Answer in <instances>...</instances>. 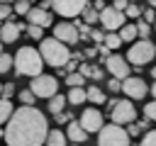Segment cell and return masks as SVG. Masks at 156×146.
Instances as JSON below:
<instances>
[{
    "mask_svg": "<svg viewBox=\"0 0 156 146\" xmlns=\"http://www.w3.org/2000/svg\"><path fill=\"white\" fill-rule=\"evenodd\" d=\"M119 90L127 95V100H144L146 92H149V85L139 75H127V78L119 80Z\"/></svg>",
    "mask_w": 156,
    "mask_h": 146,
    "instance_id": "cell-7",
    "label": "cell"
},
{
    "mask_svg": "<svg viewBox=\"0 0 156 146\" xmlns=\"http://www.w3.org/2000/svg\"><path fill=\"white\" fill-rule=\"evenodd\" d=\"M27 22H29V24H37V27H41V29H46V27L54 24V22H51V12H49V10H41V7H29Z\"/></svg>",
    "mask_w": 156,
    "mask_h": 146,
    "instance_id": "cell-15",
    "label": "cell"
},
{
    "mask_svg": "<svg viewBox=\"0 0 156 146\" xmlns=\"http://www.w3.org/2000/svg\"><path fill=\"white\" fill-rule=\"evenodd\" d=\"M139 146H156V131H146L141 136V144Z\"/></svg>",
    "mask_w": 156,
    "mask_h": 146,
    "instance_id": "cell-33",
    "label": "cell"
},
{
    "mask_svg": "<svg viewBox=\"0 0 156 146\" xmlns=\"http://www.w3.org/2000/svg\"><path fill=\"white\" fill-rule=\"evenodd\" d=\"M134 27H136V36H141V39H149V32H151V27H149L144 19H141V22L136 19V24H134Z\"/></svg>",
    "mask_w": 156,
    "mask_h": 146,
    "instance_id": "cell-27",
    "label": "cell"
},
{
    "mask_svg": "<svg viewBox=\"0 0 156 146\" xmlns=\"http://www.w3.org/2000/svg\"><path fill=\"white\" fill-rule=\"evenodd\" d=\"M90 36L95 39V44H102V39H105V32H100V29H93V32H90Z\"/></svg>",
    "mask_w": 156,
    "mask_h": 146,
    "instance_id": "cell-39",
    "label": "cell"
},
{
    "mask_svg": "<svg viewBox=\"0 0 156 146\" xmlns=\"http://www.w3.org/2000/svg\"><path fill=\"white\" fill-rule=\"evenodd\" d=\"M71 117H73V114H68V112H58V114H56V122H58V124H66V122H71Z\"/></svg>",
    "mask_w": 156,
    "mask_h": 146,
    "instance_id": "cell-40",
    "label": "cell"
},
{
    "mask_svg": "<svg viewBox=\"0 0 156 146\" xmlns=\"http://www.w3.org/2000/svg\"><path fill=\"white\" fill-rule=\"evenodd\" d=\"M98 22L102 24V29L105 32H117L124 22H127V17H124V12H119V10H115V7H102L100 12H98Z\"/></svg>",
    "mask_w": 156,
    "mask_h": 146,
    "instance_id": "cell-9",
    "label": "cell"
},
{
    "mask_svg": "<svg viewBox=\"0 0 156 146\" xmlns=\"http://www.w3.org/2000/svg\"><path fill=\"white\" fill-rule=\"evenodd\" d=\"M29 7H32V2H29V0H15V7H12V10H15L17 15H27V12H29Z\"/></svg>",
    "mask_w": 156,
    "mask_h": 146,
    "instance_id": "cell-28",
    "label": "cell"
},
{
    "mask_svg": "<svg viewBox=\"0 0 156 146\" xmlns=\"http://www.w3.org/2000/svg\"><path fill=\"white\" fill-rule=\"evenodd\" d=\"M0 139H2V129H0Z\"/></svg>",
    "mask_w": 156,
    "mask_h": 146,
    "instance_id": "cell-43",
    "label": "cell"
},
{
    "mask_svg": "<svg viewBox=\"0 0 156 146\" xmlns=\"http://www.w3.org/2000/svg\"><path fill=\"white\" fill-rule=\"evenodd\" d=\"M154 54H156V49H154L151 39H139V41H134V44L129 46V51H127L124 58H127V63L141 68V66H146V63L154 58Z\"/></svg>",
    "mask_w": 156,
    "mask_h": 146,
    "instance_id": "cell-4",
    "label": "cell"
},
{
    "mask_svg": "<svg viewBox=\"0 0 156 146\" xmlns=\"http://www.w3.org/2000/svg\"><path fill=\"white\" fill-rule=\"evenodd\" d=\"M110 119H112V124H119V127L134 122L136 119V109H134L132 100H115L112 107H110Z\"/></svg>",
    "mask_w": 156,
    "mask_h": 146,
    "instance_id": "cell-6",
    "label": "cell"
},
{
    "mask_svg": "<svg viewBox=\"0 0 156 146\" xmlns=\"http://www.w3.org/2000/svg\"><path fill=\"white\" fill-rule=\"evenodd\" d=\"M24 32V24H17L12 19H5V24L0 27V41L2 44H12L20 39V34Z\"/></svg>",
    "mask_w": 156,
    "mask_h": 146,
    "instance_id": "cell-14",
    "label": "cell"
},
{
    "mask_svg": "<svg viewBox=\"0 0 156 146\" xmlns=\"http://www.w3.org/2000/svg\"><path fill=\"white\" fill-rule=\"evenodd\" d=\"M105 66H107V73H110L112 78H117V80H122V78L129 75V63H127V58L119 56V54H107V56H105Z\"/></svg>",
    "mask_w": 156,
    "mask_h": 146,
    "instance_id": "cell-11",
    "label": "cell"
},
{
    "mask_svg": "<svg viewBox=\"0 0 156 146\" xmlns=\"http://www.w3.org/2000/svg\"><path fill=\"white\" fill-rule=\"evenodd\" d=\"M80 15H83V19H85V24H95V22H98V10H93L90 5H85Z\"/></svg>",
    "mask_w": 156,
    "mask_h": 146,
    "instance_id": "cell-25",
    "label": "cell"
},
{
    "mask_svg": "<svg viewBox=\"0 0 156 146\" xmlns=\"http://www.w3.org/2000/svg\"><path fill=\"white\" fill-rule=\"evenodd\" d=\"M39 56H41V61L44 63H49V66H54V68H61V66H66V61L71 58V51H68V46L66 44H61L58 39H41L39 41Z\"/></svg>",
    "mask_w": 156,
    "mask_h": 146,
    "instance_id": "cell-3",
    "label": "cell"
},
{
    "mask_svg": "<svg viewBox=\"0 0 156 146\" xmlns=\"http://www.w3.org/2000/svg\"><path fill=\"white\" fill-rule=\"evenodd\" d=\"M98 146H132L124 127L119 124H102L98 129Z\"/></svg>",
    "mask_w": 156,
    "mask_h": 146,
    "instance_id": "cell-5",
    "label": "cell"
},
{
    "mask_svg": "<svg viewBox=\"0 0 156 146\" xmlns=\"http://www.w3.org/2000/svg\"><path fill=\"white\" fill-rule=\"evenodd\" d=\"M66 144H68V139H66V134L61 129H49L41 146H66Z\"/></svg>",
    "mask_w": 156,
    "mask_h": 146,
    "instance_id": "cell-17",
    "label": "cell"
},
{
    "mask_svg": "<svg viewBox=\"0 0 156 146\" xmlns=\"http://www.w3.org/2000/svg\"><path fill=\"white\" fill-rule=\"evenodd\" d=\"M12 66H15L17 75H29V78H34V75L41 73L44 61H41V56H39V51H37L34 46H22V49L12 56Z\"/></svg>",
    "mask_w": 156,
    "mask_h": 146,
    "instance_id": "cell-2",
    "label": "cell"
},
{
    "mask_svg": "<svg viewBox=\"0 0 156 146\" xmlns=\"http://www.w3.org/2000/svg\"><path fill=\"white\" fill-rule=\"evenodd\" d=\"M88 134L90 131H98L102 124H105V117H102V112L98 109V107H88V109H83V114H80V122H78Z\"/></svg>",
    "mask_w": 156,
    "mask_h": 146,
    "instance_id": "cell-12",
    "label": "cell"
},
{
    "mask_svg": "<svg viewBox=\"0 0 156 146\" xmlns=\"http://www.w3.org/2000/svg\"><path fill=\"white\" fill-rule=\"evenodd\" d=\"M5 124L7 129L2 131V139L7 141V146H41L49 131L44 112H39L34 105H22L12 109Z\"/></svg>",
    "mask_w": 156,
    "mask_h": 146,
    "instance_id": "cell-1",
    "label": "cell"
},
{
    "mask_svg": "<svg viewBox=\"0 0 156 146\" xmlns=\"http://www.w3.org/2000/svg\"><path fill=\"white\" fill-rule=\"evenodd\" d=\"M117 36L122 39V44H124V41H134V39H136V27H134V24H127V22H124V24L119 27Z\"/></svg>",
    "mask_w": 156,
    "mask_h": 146,
    "instance_id": "cell-20",
    "label": "cell"
},
{
    "mask_svg": "<svg viewBox=\"0 0 156 146\" xmlns=\"http://www.w3.org/2000/svg\"><path fill=\"white\" fill-rule=\"evenodd\" d=\"M29 90H32L34 97H51V95H56V90H58V80H56L54 75H44V73H39V75L32 78Z\"/></svg>",
    "mask_w": 156,
    "mask_h": 146,
    "instance_id": "cell-8",
    "label": "cell"
},
{
    "mask_svg": "<svg viewBox=\"0 0 156 146\" xmlns=\"http://www.w3.org/2000/svg\"><path fill=\"white\" fill-rule=\"evenodd\" d=\"M85 100H90V102H95L98 107L107 100V95H105V90H100L98 85H90V88H85Z\"/></svg>",
    "mask_w": 156,
    "mask_h": 146,
    "instance_id": "cell-18",
    "label": "cell"
},
{
    "mask_svg": "<svg viewBox=\"0 0 156 146\" xmlns=\"http://www.w3.org/2000/svg\"><path fill=\"white\" fill-rule=\"evenodd\" d=\"M0 90H2V85H0Z\"/></svg>",
    "mask_w": 156,
    "mask_h": 146,
    "instance_id": "cell-45",
    "label": "cell"
},
{
    "mask_svg": "<svg viewBox=\"0 0 156 146\" xmlns=\"http://www.w3.org/2000/svg\"><path fill=\"white\" fill-rule=\"evenodd\" d=\"M66 139H71V141H76V144H83L85 139H88V131L78 124V122H68V127H66Z\"/></svg>",
    "mask_w": 156,
    "mask_h": 146,
    "instance_id": "cell-16",
    "label": "cell"
},
{
    "mask_svg": "<svg viewBox=\"0 0 156 146\" xmlns=\"http://www.w3.org/2000/svg\"><path fill=\"white\" fill-rule=\"evenodd\" d=\"M127 2H129V0H115V5H112V7H115V10H119V12H122V10H124V7H127Z\"/></svg>",
    "mask_w": 156,
    "mask_h": 146,
    "instance_id": "cell-41",
    "label": "cell"
},
{
    "mask_svg": "<svg viewBox=\"0 0 156 146\" xmlns=\"http://www.w3.org/2000/svg\"><path fill=\"white\" fill-rule=\"evenodd\" d=\"M141 19H144L146 24H151V22H154V7H149V10H141Z\"/></svg>",
    "mask_w": 156,
    "mask_h": 146,
    "instance_id": "cell-36",
    "label": "cell"
},
{
    "mask_svg": "<svg viewBox=\"0 0 156 146\" xmlns=\"http://www.w3.org/2000/svg\"><path fill=\"white\" fill-rule=\"evenodd\" d=\"M144 119H146V122H154V119H156V102H146V107H144Z\"/></svg>",
    "mask_w": 156,
    "mask_h": 146,
    "instance_id": "cell-31",
    "label": "cell"
},
{
    "mask_svg": "<svg viewBox=\"0 0 156 146\" xmlns=\"http://www.w3.org/2000/svg\"><path fill=\"white\" fill-rule=\"evenodd\" d=\"M54 39H58V41L66 44V46L78 44V29H76V24H71V22H58V24H54Z\"/></svg>",
    "mask_w": 156,
    "mask_h": 146,
    "instance_id": "cell-13",
    "label": "cell"
},
{
    "mask_svg": "<svg viewBox=\"0 0 156 146\" xmlns=\"http://www.w3.org/2000/svg\"><path fill=\"white\" fill-rule=\"evenodd\" d=\"M12 17V7L7 2H0V19H10Z\"/></svg>",
    "mask_w": 156,
    "mask_h": 146,
    "instance_id": "cell-35",
    "label": "cell"
},
{
    "mask_svg": "<svg viewBox=\"0 0 156 146\" xmlns=\"http://www.w3.org/2000/svg\"><path fill=\"white\" fill-rule=\"evenodd\" d=\"M0 2H10V0H0Z\"/></svg>",
    "mask_w": 156,
    "mask_h": 146,
    "instance_id": "cell-44",
    "label": "cell"
},
{
    "mask_svg": "<svg viewBox=\"0 0 156 146\" xmlns=\"http://www.w3.org/2000/svg\"><path fill=\"white\" fill-rule=\"evenodd\" d=\"M10 68H12V56L2 51V54H0V73H7Z\"/></svg>",
    "mask_w": 156,
    "mask_h": 146,
    "instance_id": "cell-29",
    "label": "cell"
},
{
    "mask_svg": "<svg viewBox=\"0 0 156 146\" xmlns=\"http://www.w3.org/2000/svg\"><path fill=\"white\" fill-rule=\"evenodd\" d=\"M0 95H2V100H10V97L15 95V83H7V85H2Z\"/></svg>",
    "mask_w": 156,
    "mask_h": 146,
    "instance_id": "cell-34",
    "label": "cell"
},
{
    "mask_svg": "<svg viewBox=\"0 0 156 146\" xmlns=\"http://www.w3.org/2000/svg\"><path fill=\"white\" fill-rule=\"evenodd\" d=\"M122 12H124V17H127V19H134V17L139 19V17H141V7H139L136 2H127V7H124Z\"/></svg>",
    "mask_w": 156,
    "mask_h": 146,
    "instance_id": "cell-24",
    "label": "cell"
},
{
    "mask_svg": "<svg viewBox=\"0 0 156 146\" xmlns=\"http://www.w3.org/2000/svg\"><path fill=\"white\" fill-rule=\"evenodd\" d=\"M66 102H71V105H83V102H85V88H71L68 95H66Z\"/></svg>",
    "mask_w": 156,
    "mask_h": 146,
    "instance_id": "cell-21",
    "label": "cell"
},
{
    "mask_svg": "<svg viewBox=\"0 0 156 146\" xmlns=\"http://www.w3.org/2000/svg\"><path fill=\"white\" fill-rule=\"evenodd\" d=\"M34 100H37V97L32 95V90H29V88H27V90H20V102H22V105H29V107H32V105H34Z\"/></svg>",
    "mask_w": 156,
    "mask_h": 146,
    "instance_id": "cell-30",
    "label": "cell"
},
{
    "mask_svg": "<svg viewBox=\"0 0 156 146\" xmlns=\"http://www.w3.org/2000/svg\"><path fill=\"white\" fill-rule=\"evenodd\" d=\"M49 2L61 17H78L90 0H49Z\"/></svg>",
    "mask_w": 156,
    "mask_h": 146,
    "instance_id": "cell-10",
    "label": "cell"
},
{
    "mask_svg": "<svg viewBox=\"0 0 156 146\" xmlns=\"http://www.w3.org/2000/svg\"><path fill=\"white\" fill-rule=\"evenodd\" d=\"M12 109H15V107H12V102L0 97V124H5V122H7V117L12 114Z\"/></svg>",
    "mask_w": 156,
    "mask_h": 146,
    "instance_id": "cell-23",
    "label": "cell"
},
{
    "mask_svg": "<svg viewBox=\"0 0 156 146\" xmlns=\"http://www.w3.org/2000/svg\"><path fill=\"white\" fill-rule=\"evenodd\" d=\"M107 90H110V92H119V80H117V78H110V80H107Z\"/></svg>",
    "mask_w": 156,
    "mask_h": 146,
    "instance_id": "cell-38",
    "label": "cell"
},
{
    "mask_svg": "<svg viewBox=\"0 0 156 146\" xmlns=\"http://www.w3.org/2000/svg\"><path fill=\"white\" fill-rule=\"evenodd\" d=\"M66 109V95H51L49 97V112L51 114H58Z\"/></svg>",
    "mask_w": 156,
    "mask_h": 146,
    "instance_id": "cell-19",
    "label": "cell"
},
{
    "mask_svg": "<svg viewBox=\"0 0 156 146\" xmlns=\"http://www.w3.org/2000/svg\"><path fill=\"white\" fill-rule=\"evenodd\" d=\"M90 78H95V80H102L105 78V71L102 68H90V73H88Z\"/></svg>",
    "mask_w": 156,
    "mask_h": 146,
    "instance_id": "cell-37",
    "label": "cell"
},
{
    "mask_svg": "<svg viewBox=\"0 0 156 146\" xmlns=\"http://www.w3.org/2000/svg\"><path fill=\"white\" fill-rule=\"evenodd\" d=\"M27 34H29V39H44V29L37 27V24H29L27 27Z\"/></svg>",
    "mask_w": 156,
    "mask_h": 146,
    "instance_id": "cell-32",
    "label": "cell"
},
{
    "mask_svg": "<svg viewBox=\"0 0 156 146\" xmlns=\"http://www.w3.org/2000/svg\"><path fill=\"white\" fill-rule=\"evenodd\" d=\"M0 54H2V41H0Z\"/></svg>",
    "mask_w": 156,
    "mask_h": 146,
    "instance_id": "cell-42",
    "label": "cell"
},
{
    "mask_svg": "<svg viewBox=\"0 0 156 146\" xmlns=\"http://www.w3.org/2000/svg\"><path fill=\"white\" fill-rule=\"evenodd\" d=\"M102 44H105V49H107V51H115V49H119V46H122V39L117 36V32H107V34H105V39H102Z\"/></svg>",
    "mask_w": 156,
    "mask_h": 146,
    "instance_id": "cell-22",
    "label": "cell"
},
{
    "mask_svg": "<svg viewBox=\"0 0 156 146\" xmlns=\"http://www.w3.org/2000/svg\"><path fill=\"white\" fill-rule=\"evenodd\" d=\"M66 83H68L71 88H83V83H85V75H80V73H71V75L66 78Z\"/></svg>",
    "mask_w": 156,
    "mask_h": 146,
    "instance_id": "cell-26",
    "label": "cell"
}]
</instances>
